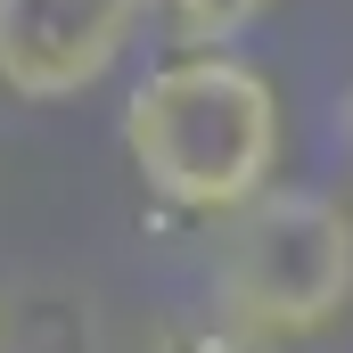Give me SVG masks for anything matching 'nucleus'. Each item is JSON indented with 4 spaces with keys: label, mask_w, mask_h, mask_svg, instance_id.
Here are the masks:
<instances>
[{
    "label": "nucleus",
    "mask_w": 353,
    "mask_h": 353,
    "mask_svg": "<svg viewBox=\"0 0 353 353\" xmlns=\"http://www.w3.org/2000/svg\"><path fill=\"white\" fill-rule=\"evenodd\" d=\"M115 132H123L140 189L173 214H197V222L239 214L288 165L279 83L247 50H165L123 90Z\"/></svg>",
    "instance_id": "obj_1"
},
{
    "label": "nucleus",
    "mask_w": 353,
    "mask_h": 353,
    "mask_svg": "<svg viewBox=\"0 0 353 353\" xmlns=\"http://www.w3.org/2000/svg\"><path fill=\"white\" fill-rule=\"evenodd\" d=\"M214 312L263 345L329 337L353 312V205L329 189L271 181L214 222Z\"/></svg>",
    "instance_id": "obj_2"
},
{
    "label": "nucleus",
    "mask_w": 353,
    "mask_h": 353,
    "mask_svg": "<svg viewBox=\"0 0 353 353\" xmlns=\"http://www.w3.org/2000/svg\"><path fill=\"white\" fill-rule=\"evenodd\" d=\"M140 25V0H0V90L17 107L90 99L132 58Z\"/></svg>",
    "instance_id": "obj_3"
},
{
    "label": "nucleus",
    "mask_w": 353,
    "mask_h": 353,
    "mask_svg": "<svg viewBox=\"0 0 353 353\" xmlns=\"http://www.w3.org/2000/svg\"><path fill=\"white\" fill-rule=\"evenodd\" d=\"M173 50H239L279 0H140Z\"/></svg>",
    "instance_id": "obj_4"
},
{
    "label": "nucleus",
    "mask_w": 353,
    "mask_h": 353,
    "mask_svg": "<svg viewBox=\"0 0 353 353\" xmlns=\"http://www.w3.org/2000/svg\"><path fill=\"white\" fill-rule=\"evenodd\" d=\"M337 140H345V157H353V83H345V99H337Z\"/></svg>",
    "instance_id": "obj_5"
},
{
    "label": "nucleus",
    "mask_w": 353,
    "mask_h": 353,
    "mask_svg": "<svg viewBox=\"0 0 353 353\" xmlns=\"http://www.w3.org/2000/svg\"><path fill=\"white\" fill-rule=\"evenodd\" d=\"M0 329H8V321H0Z\"/></svg>",
    "instance_id": "obj_6"
}]
</instances>
